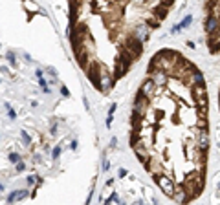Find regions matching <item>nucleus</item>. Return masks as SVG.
<instances>
[{"mask_svg": "<svg viewBox=\"0 0 220 205\" xmlns=\"http://www.w3.org/2000/svg\"><path fill=\"white\" fill-rule=\"evenodd\" d=\"M209 97L196 64L160 50L147 66L130 116V146L174 203L202 194L209 154Z\"/></svg>", "mask_w": 220, "mask_h": 205, "instance_id": "obj_1", "label": "nucleus"}, {"mask_svg": "<svg viewBox=\"0 0 220 205\" xmlns=\"http://www.w3.org/2000/svg\"><path fill=\"white\" fill-rule=\"evenodd\" d=\"M174 0H68L74 57L90 84L108 94L141 59Z\"/></svg>", "mask_w": 220, "mask_h": 205, "instance_id": "obj_2", "label": "nucleus"}, {"mask_svg": "<svg viewBox=\"0 0 220 205\" xmlns=\"http://www.w3.org/2000/svg\"><path fill=\"white\" fill-rule=\"evenodd\" d=\"M205 42L211 55L220 53V0L205 2Z\"/></svg>", "mask_w": 220, "mask_h": 205, "instance_id": "obj_3", "label": "nucleus"}, {"mask_svg": "<svg viewBox=\"0 0 220 205\" xmlns=\"http://www.w3.org/2000/svg\"><path fill=\"white\" fill-rule=\"evenodd\" d=\"M191 20H193V17H185V19H183V22H182V24H178V26H180V29H182V28H187V26L191 24Z\"/></svg>", "mask_w": 220, "mask_h": 205, "instance_id": "obj_4", "label": "nucleus"}, {"mask_svg": "<svg viewBox=\"0 0 220 205\" xmlns=\"http://www.w3.org/2000/svg\"><path fill=\"white\" fill-rule=\"evenodd\" d=\"M9 159H11L13 163H17V161H19V156H17V154H11V156H9Z\"/></svg>", "mask_w": 220, "mask_h": 205, "instance_id": "obj_5", "label": "nucleus"}, {"mask_svg": "<svg viewBox=\"0 0 220 205\" xmlns=\"http://www.w3.org/2000/svg\"><path fill=\"white\" fill-rule=\"evenodd\" d=\"M9 117H11V119H15V117H17V116H15V112H13L11 108H9Z\"/></svg>", "mask_w": 220, "mask_h": 205, "instance_id": "obj_6", "label": "nucleus"}, {"mask_svg": "<svg viewBox=\"0 0 220 205\" xmlns=\"http://www.w3.org/2000/svg\"><path fill=\"white\" fill-rule=\"evenodd\" d=\"M17 168H19V170H24V163H19V161H17Z\"/></svg>", "mask_w": 220, "mask_h": 205, "instance_id": "obj_7", "label": "nucleus"}, {"mask_svg": "<svg viewBox=\"0 0 220 205\" xmlns=\"http://www.w3.org/2000/svg\"><path fill=\"white\" fill-rule=\"evenodd\" d=\"M218 108H220V92H218Z\"/></svg>", "mask_w": 220, "mask_h": 205, "instance_id": "obj_8", "label": "nucleus"}, {"mask_svg": "<svg viewBox=\"0 0 220 205\" xmlns=\"http://www.w3.org/2000/svg\"><path fill=\"white\" fill-rule=\"evenodd\" d=\"M0 190H2V185H0Z\"/></svg>", "mask_w": 220, "mask_h": 205, "instance_id": "obj_9", "label": "nucleus"}]
</instances>
